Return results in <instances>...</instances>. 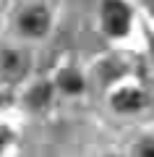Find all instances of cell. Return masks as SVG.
Masks as SVG:
<instances>
[{
	"mask_svg": "<svg viewBox=\"0 0 154 157\" xmlns=\"http://www.w3.org/2000/svg\"><path fill=\"white\" fill-rule=\"evenodd\" d=\"M128 24H131V13L123 6L120 0H107L105 3V26L110 34L115 37H123L128 32Z\"/></svg>",
	"mask_w": 154,
	"mask_h": 157,
	"instance_id": "cell-1",
	"label": "cell"
},
{
	"mask_svg": "<svg viewBox=\"0 0 154 157\" xmlns=\"http://www.w3.org/2000/svg\"><path fill=\"white\" fill-rule=\"evenodd\" d=\"M29 71V55L18 50H8L0 55V76L8 81H18Z\"/></svg>",
	"mask_w": 154,
	"mask_h": 157,
	"instance_id": "cell-2",
	"label": "cell"
},
{
	"mask_svg": "<svg viewBox=\"0 0 154 157\" xmlns=\"http://www.w3.org/2000/svg\"><path fill=\"white\" fill-rule=\"evenodd\" d=\"M21 29L26 34H32V37H39V34H44L50 29V16L44 8H29V11H24L21 16Z\"/></svg>",
	"mask_w": 154,
	"mask_h": 157,
	"instance_id": "cell-3",
	"label": "cell"
},
{
	"mask_svg": "<svg viewBox=\"0 0 154 157\" xmlns=\"http://www.w3.org/2000/svg\"><path fill=\"white\" fill-rule=\"evenodd\" d=\"M115 107L118 110H136L138 105H141V92H136V89H123V92H118L115 94Z\"/></svg>",
	"mask_w": 154,
	"mask_h": 157,
	"instance_id": "cell-4",
	"label": "cell"
},
{
	"mask_svg": "<svg viewBox=\"0 0 154 157\" xmlns=\"http://www.w3.org/2000/svg\"><path fill=\"white\" fill-rule=\"evenodd\" d=\"M60 86H63L66 92H81L84 81H81V76H78V73L68 71V73H63V76H60Z\"/></svg>",
	"mask_w": 154,
	"mask_h": 157,
	"instance_id": "cell-5",
	"label": "cell"
},
{
	"mask_svg": "<svg viewBox=\"0 0 154 157\" xmlns=\"http://www.w3.org/2000/svg\"><path fill=\"white\" fill-rule=\"evenodd\" d=\"M47 97H50V86H37V89L32 92V105L34 107H39V105H44V102H47Z\"/></svg>",
	"mask_w": 154,
	"mask_h": 157,
	"instance_id": "cell-6",
	"label": "cell"
},
{
	"mask_svg": "<svg viewBox=\"0 0 154 157\" xmlns=\"http://www.w3.org/2000/svg\"><path fill=\"white\" fill-rule=\"evenodd\" d=\"M138 157H154V139H146L138 147Z\"/></svg>",
	"mask_w": 154,
	"mask_h": 157,
	"instance_id": "cell-7",
	"label": "cell"
}]
</instances>
